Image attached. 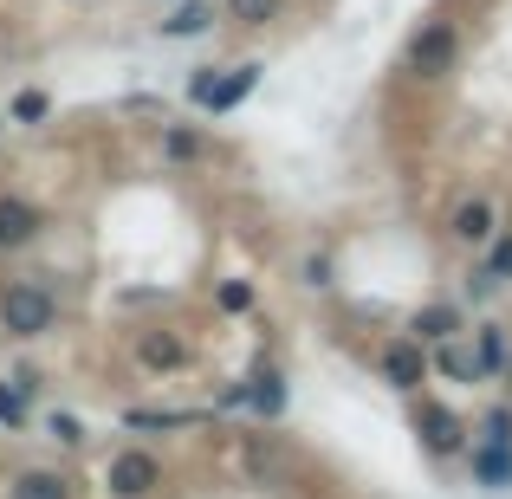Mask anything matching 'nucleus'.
Returning <instances> with one entry per match:
<instances>
[{
  "mask_svg": "<svg viewBox=\"0 0 512 499\" xmlns=\"http://www.w3.org/2000/svg\"><path fill=\"white\" fill-rule=\"evenodd\" d=\"M52 331H59V292H52L39 273L0 279V337L39 344V337H52Z\"/></svg>",
  "mask_w": 512,
  "mask_h": 499,
  "instance_id": "obj_1",
  "label": "nucleus"
},
{
  "mask_svg": "<svg viewBox=\"0 0 512 499\" xmlns=\"http://www.w3.org/2000/svg\"><path fill=\"white\" fill-rule=\"evenodd\" d=\"M454 65H461V26L435 13V20H422L409 33V46H402V72H409L415 85H441Z\"/></svg>",
  "mask_w": 512,
  "mask_h": 499,
  "instance_id": "obj_2",
  "label": "nucleus"
},
{
  "mask_svg": "<svg viewBox=\"0 0 512 499\" xmlns=\"http://www.w3.org/2000/svg\"><path fill=\"white\" fill-rule=\"evenodd\" d=\"M98 487L104 499H156L163 493V461L150 448H111L98 467Z\"/></svg>",
  "mask_w": 512,
  "mask_h": 499,
  "instance_id": "obj_3",
  "label": "nucleus"
},
{
  "mask_svg": "<svg viewBox=\"0 0 512 499\" xmlns=\"http://www.w3.org/2000/svg\"><path fill=\"white\" fill-rule=\"evenodd\" d=\"M52 214L39 208L33 195H20V188H0V260H13V253H33L39 240H46Z\"/></svg>",
  "mask_w": 512,
  "mask_h": 499,
  "instance_id": "obj_4",
  "label": "nucleus"
},
{
  "mask_svg": "<svg viewBox=\"0 0 512 499\" xmlns=\"http://www.w3.org/2000/svg\"><path fill=\"white\" fill-rule=\"evenodd\" d=\"M39 396H46V376H39L33 363H13V370L0 376V428H7V435L33 428V409H39Z\"/></svg>",
  "mask_w": 512,
  "mask_h": 499,
  "instance_id": "obj_5",
  "label": "nucleus"
},
{
  "mask_svg": "<svg viewBox=\"0 0 512 499\" xmlns=\"http://www.w3.org/2000/svg\"><path fill=\"white\" fill-rule=\"evenodd\" d=\"M188 363H195V344H188L175 325L137 331V370H143V376H182Z\"/></svg>",
  "mask_w": 512,
  "mask_h": 499,
  "instance_id": "obj_6",
  "label": "nucleus"
},
{
  "mask_svg": "<svg viewBox=\"0 0 512 499\" xmlns=\"http://www.w3.org/2000/svg\"><path fill=\"white\" fill-rule=\"evenodd\" d=\"M260 78H266V65L260 59H240V65H221V78H214V91L201 98V117H234L240 104L260 91Z\"/></svg>",
  "mask_w": 512,
  "mask_h": 499,
  "instance_id": "obj_7",
  "label": "nucleus"
},
{
  "mask_svg": "<svg viewBox=\"0 0 512 499\" xmlns=\"http://www.w3.org/2000/svg\"><path fill=\"white\" fill-rule=\"evenodd\" d=\"M376 370H383V383H389V389L415 396V389L428 383V344H415L409 331H402V337H389V344H383V357H376Z\"/></svg>",
  "mask_w": 512,
  "mask_h": 499,
  "instance_id": "obj_8",
  "label": "nucleus"
},
{
  "mask_svg": "<svg viewBox=\"0 0 512 499\" xmlns=\"http://www.w3.org/2000/svg\"><path fill=\"white\" fill-rule=\"evenodd\" d=\"M415 435H422V448L435 454V461H448V454L467 448V422L448 402H415Z\"/></svg>",
  "mask_w": 512,
  "mask_h": 499,
  "instance_id": "obj_9",
  "label": "nucleus"
},
{
  "mask_svg": "<svg viewBox=\"0 0 512 499\" xmlns=\"http://www.w3.org/2000/svg\"><path fill=\"white\" fill-rule=\"evenodd\" d=\"M240 389H247V415H260V422H279L286 415V370H279L273 357H260L247 376H240Z\"/></svg>",
  "mask_w": 512,
  "mask_h": 499,
  "instance_id": "obj_10",
  "label": "nucleus"
},
{
  "mask_svg": "<svg viewBox=\"0 0 512 499\" xmlns=\"http://www.w3.org/2000/svg\"><path fill=\"white\" fill-rule=\"evenodd\" d=\"M208 130L201 124H188V117H175V124H163L156 130V156H163L169 169H195V163H208Z\"/></svg>",
  "mask_w": 512,
  "mask_h": 499,
  "instance_id": "obj_11",
  "label": "nucleus"
},
{
  "mask_svg": "<svg viewBox=\"0 0 512 499\" xmlns=\"http://www.w3.org/2000/svg\"><path fill=\"white\" fill-rule=\"evenodd\" d=\"M461 331H467L461 299H428L422 312L409 318V337H415V344H428V350H435V344H448V337H461Z\"/></svg>",
  "mask_w": 512,
  "mask_h": 499,
  "instance_id": "obj_12",
  "label": "nucleus"
},
{
  "mask_svg": "<svg viewBox=\"0 0 512 499\" xmlns=\"http://www.w3.org/2000/svg\"><path fill=\"white\" fill-rule=\"evenodd\" d=\"M448 234L461 240V247H487V240L500 234V208H493L487 195H467L461 208L448 214Z\"/></svg>",
  "mask_w": 512,
  "mask_h": 499,
  "instance_id": "obj_13",
  "label": "nucleus"
},
{
  "mask_svg": "<svg viewBox=\"0 0 512 499\" xmlns=\"http://www.w3.org/2000/svg\"><path fill=\"white\" fill-rule=\"evenodd\" d=\"M7 499H78V480L65 467H20L7 474Z\"/></svg>",
  "mask_w": 512,
  "mask_h": 499,
  "instance_id": "obj_14",
  "label": "nucleus"
},
{
  "mask_svg": "<svg viewBox=\"0 0 512 499\" xmlns=\"http://www.w3.org/2000/svg\"><path fill=\"white\" fill-rule=\"evenodd\" d=\"M428 376H448V383H480V357H474V344H467V331L428 350Z\"/></svg>",
  "mask_w": 512,
  "mask_h": 499,
  "instance_id": "obj_15",
  "label": "nucleus"
},
{
  "mask_svg": "<svg viewBox=\"0 0 512 499\" xmlns=\"http://www.w3.org/2000/svg\"><path fill=\"white\" fill-rule=\"evenodd\" d=\"M474 357H480V383H493V376L512 370V337L500 318H487V325H474Z\"/></svg>",
  "mask_w": 512,
  "mask_h": 499,
  "instance_id": "obj_16",
  "label": "nucleus"
},
{
  "mask_svg": "<svg viewBox=\"0 0 512 499\" xmlns=\"http://www.w3.org/2000/svg\"><path fill=\"white\" fill-rule=\"evenodd\" d=\"M156 33H163V39H201V33H214V0H175L163 20H156Z\"/></svg>",
  "mask_w": 512,
  "mask_h": 499,
  "instance_id": "obj_17",
  "label": "nucleus"
},
{
  "mask_svg": "<svg viewBox=\"0 0 512 499\" xmlns=\"http://www.w3.org/2000/svg\"><path fill=\"white\" fill-rule=\"evenodd\" d=\"M214 422V409H124V428H163V435H175V428H201Z\"/></svg>",
  "mask_w": 512,
  "mask_h": 499,
  "instance_id": "obj_18",
  "label": "nucleus"
},
{
  "mask_svg": "<svg viewBox=\"0 0 512 499\" xmlns=\"http://www.w3.org/2000/svg\"><path fill=\"white\" fill-rule=\"evenodd\" d=\"M0 111H7V124H20V130H39V124L52 117V91H46V85H20L7 104H0Z\"/></svg>",
  "mask_w": 512,
  "mask_h": 499,
  "instance_id": "obj_19",
  "label": "nucleus"
},
{
  "mask_svg": "<svg viewBox=\"0 0 512 499\" xmlns=\"http://www.w3.org/2000/svg\"><path fill=\"white\" fill-rule=\"evenodd\" d=\"M474 487H512V448L506 441H480L474 448Z\"/></svg>",
  "mask_w": 512,
  "mask_h": 499,
  "instance_id": "obj_20",
  "label": "nucleus"
},
{
  "mask_svg": "<svg viewBox=\"0 0 512 499\" xmlns=\"http://www.w3.org/2000/svg\"><path fill=\"white\" fill-rule=\"evenodd\" d=\"M39 428H46V441H59L65 454H78L91 441V428H85V415H72V409H46L39 415Z\"/></svg>",
  "mask_w": 512,
  "mask_h": 499,
  "instance_id": "obj_21",
  "label": "nucleus"
},
{
  "mask_svg": "<svg viewBox=\"0 0 512 499\" xmlns=\"http://www.w3.org/2000/svg\"><path fill=\"white\" fill-rule=\"evenodd\" d=\"M221 13L234 26H247V33H266V26L286 13V0H221Z\"/></svg>",
  "mask_w": 512,
  "mask_h": 499,
  "instance_id": "obj_22",
  "label": "nucleus"
},
{
  "mask_svg": "<svg viewBox=\"0 0 512 499\" xmlns=\"http://www.w3.org/2000/svg\"><path fill=\"white\" fill-rule=\"evenodd\" d=\"M253 305H260V292H253L247 279H221V286H214V312H227V318H247Z\"/></svg>",
  "mask_w": 512,
  "mask_h": 499,
  "instance_id": "obj_23",
  "label": "nucleus"
},
{
  "mask_svg": "<svg viewBox=\"0 0 512 499\" xmlns=\"http://www.w3.org/2000/svg\"><path fill=\"white\" fill-rule=\"evenodd\" d=\"M299 286H305V292H331V286H338V266H331V253H305V260H299Z\"/></svg>",
  "mask_w": 512,
  "mask_h": 499,
  "instance_id": "obj_24",
  "label": "nucleus"
},
{
  "mask_svg": "<svg viewBox=\"0 0 512 499\" xmlns=\"http://www.w3.org/2000/svg\"><path fill=\"white\" fill-rule=\"evenodd\" d=\"M480 441H506V448H512V402H500V409L480 415Z\"/></svg>",
  "mask_w": 512,
  "mask_h": 499,
  "instance_id": "obj_25",
  "label": "nucleus"
},
{
  "mask_svg": "<svg viewBox=\"0 0 512 499\" xmlns=\"http://www.w3.org/2000/svg\"><path fill=\"white\" fill-rule=\"evenodd\" d=\"M480 266H487L493 279H512V234H493V240H487V260H480Z\"/></svg>",
  "mask_w": 512,
  "mask_h": 499,
  "instance_id": "obj_26",
  "label": "nucleus"
},
{
  "mask_svg": "<svg viewBox=\"0 0 512 499\" xmlns=\"http://www.w3.org/2000/svg\"><path fill=\"white\" fill-rule=\"evenodd\" d=\"M214 78H221V65H195V78H188V91H182V98L195 104V111H201V98L214 91Z\"/></svg>",
  "mask_w": 512,
  "mask_h": 499,
  "instance_id": "obj_27",
  "label": "nucleus"
},
{
  "mask_svg": "<svg viewBox=\"0 0 512 499\" xmlns=\"http://www.w3.org/2000/svg\"><path fill=\"white\" fill-rule=\"evenodd\" d=\"M493 286H500V279H493L487 266H474V273H467V299H474V305H487V299H493Z\"/></svg>",
  "mask_w": 512,
  "mask_h": 499,
  "instance_id": "obj_28",
  "label": "nucleus"
},
{
  "mask_svg": "<svg viewBox=\"0 0 512 499\" xmlns=\"http://www.w3.org/2000/svg\"><path fill=\"white\" fill-rule=\"evenodd\" d=\"M117 305H163V286H124Z\"/></svg>",
  "mask_w": 512,
  "mask_h": 499,
  "instance_id": "obj_29",
  "label": "nucleus"
},
{
  "mask_svg": "<svg viewBox=\"0 0 512 499\" xmlns=\"http://www.w3.org/2000/svg\"><path fill=\"white\" fill-rule=\"evenodd\" d=\"M0 130H7V111H0Z\"/></svg>",
  "mask_w": 512,
  "mask_h": 499,
  "instance_id": "obj_30",
  "label": "nucleus"
},
{
  "mask_svg": "<svg viewBox=\"0 0 512 499\" xmlns=\"http://www.w3.org/2000/svg\"><path fill=\"white\" fill-rule=\"evenodd\" d=\"M506 376H512V370H506Z\"/></svg>",
  "mask_w": 512,
  "mask_h": 499,
  "instance_id": "obj_31",
  "label": "nucleus"
}]
</instances>
